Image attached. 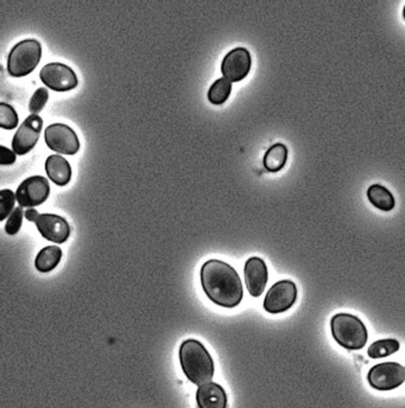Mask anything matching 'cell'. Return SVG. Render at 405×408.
Returning <instances> with one entry per match:
<instances>
[{
  "mask_svg": "<svg viewBox=\"0 0 405 408\" xmlns=\"http://www.w3.org/2000/svg\"><path fill=\"white\" fill-rule=\"evenodd\" d=\"M42 57L37 39H24L12 48L7 58V71L14 78H23L35 71Z\"/></svg>",
  "mask_w": 405,
  "mask_h": 408,
  "instance_id": "obj_4",
  "label": "cell"
},
{
  "mask_svg": "<svg viewBox=\"0 0 405 408\" xmlns=\"http://www.w3.org/2000/svg\"><path fill=\"white\" fill-rule=\"evenodd\" d=\"M180 362L188 380L199 387L213 380V359L204 345L196 340H187L181 345Z\"/></svg>",
  "mask_w": 405,
  "mask_h": 408,
  "instance_id": "obj_2",
  "label": "cell"
},
{
  "mask_svg": "<svg viewBox=\"0 0 405 408\" xmlns=\"http://www.w3.org/2000/svg\"><path fill=\"white\" fill-rule=\"evenodd\" d=\"M46 144L53 151L75 155L80 150V141L74 130L64 123H51L44 132Z\"/></svg>",
  "mask_w": 405,
  "mask_h": 408,
  "instance_id": "obj_6",
  "label": "cell"
},
{
  "mask_svg": "<svg viewBox=\"0 0 405 408\" xmlns=\"http://www.w3.org/2000/svg\"><path fill=\"white\" fill-rule=\"evenodd\" d=\"M331 330L335 342L347 350H360L369 340L363 320L349 313L335 315L331 320Z\"/></svg>",
  "mask_w": 405,
  "mask_h": 408,
  "instance_id": "obj_3",
  "label": "cell"
},
{
  "mask_svg": "<svg viewBox=\"0 0 405 408\" xmlns=\"http://www.w3.org/2000/svg\"><path fill=\"white\" fill-rule=\"evenodd\" d=\"M62 257V250L57 246L44 247L36 257L35 266L39 272L48 273L53 271L60 264Z\"/></svg>",
  "mask_w": 405,
  "mask_h": 408,
  "instance_id": "obj_18",
  "label": "cell"
},
{
  "mask_svg": "<svg viewBox=\"0 0 405 408\" xmlns=\"http://www.w3.org/2000/svg\"><path fill=\"white\" fill-rule=\"evenodd\" d=\"M18 125V114L12 106L0 103V126L5 130H14Z\"/></svg>",
  "mask_w": 405,
  "mask_h": 408,
  "instance_id": "obj_21",
  "label": "cell"
},
{
  "mask_svg": "<svg viewBox=\"0 0 405 408\" xmlns=\"http://www.w3.org/2000/svg\"><path fill=\"white\" fill-rule=\"evenodd\" d=\"M403 18L405 19V6L404 9H403Z\"/></svg>",
  "mask_w": 405,
  "mask_h": 408,
  "instance_id": "obj_27",
  "label": "cell"
},
{
  "mask_svg": "<svg viewBox=\"0 0 405 408\" xmlns=\"http://www.w3.org/2000/svg\"><path fill=\"white\" fill-rule=\"evenodd\" d=\"M204 293L216 305L232 309L243 300V284L239 275L224 261L209 260L201 268Z\"/></svg>",
  "mask_w": 405,
  "mask_h": 408,
  "instance_id": "obj_1",
  "label": "cell"
},
{
  "mask_svg": "<svg viewBox=\"0 0 405 408\" xmlns=\"http://www.w3.org/2000/svg\"><path fill=\"white\" fill-rule=\"evenodd\" d=\"M252 66V57L246 48L238 46L231 50L222 60L221 73L229 82H239L246 78Z\"/></svg>",
  "mask_w": 405,
  "mask_h": 408,
  "instance_id": "obj_10",
  "label": "cell"
},
{
  "mask_svg": "<svg viewBox=\"0 0 405 408\" xmlns=\"http://www.w3.org/2000/svg\"><path fill=\"white\" fill-rule=\"evenodd\" d=\"M49 99V92H48V89L44 88H39L34 93V96H32L31 99H30V102H29V111L31 112V114H39L43 108H44V106H46V101Z\"/></svg>",
  "mask_w": 405,
  "mask_h": 408,
  "instance_id": "obj_22",
  "label": "cell"
},
{
  "mask_svg": "<svg viewBox=\"0 0 405 408\" xmlns=\"http://www.w3.org/2000/svg\"><path fill=\"white\" fill-rule=\"evenodd\" d=\"M43 128V120L39 116L31 114L21 123L12 139V150L16 155H26L35 148Z\"/></svg>",
  "mask_w": 405,
  "mask_h": 408,
  "instance_id": "obj_11",
  "label": "cell"
},
{
  "mask_svg": "<svg viewBox=\"0 0 405 408\" xmlns=\"http://www.w3.org/2000/svg\"><path fill=\"white\" fill-rule=\"evenodd\" d=\"M404 380V367L396 362L379 363L367 374L369 384L377 391H392L399 388Z\"/></svg>",
  "mask_w": 405,
  "mask_h": 408,
  "instance_id": "obj_5",
  "label": "cell"
},
{
  "mask_svg": "<svg viewBox=\"0 0 405 408\" xmlns=\"http://www.w3.org/2000/svg\"><path fill=\"white\" fill-rule=\"evenodd\" d=\"M288 160V148L282 143L272 145L265 153L263 164L269 173H279Z\"/></svg>",
  "mask_w": 405,
  "mask_h": 408,
  "instance_id": "obj_17",
  "label": "cell"
},
{
  "mask_svg": "<svg viewBox=\"0 0 405 408\" xmlns=\"http://www.w3.org/2000/svg\"><path fill=\"white\" fill-rule=\"evenodd\" d=\"M367 198L379 210L391 211L395 209V196L388 188L383 187L381 184H374L367 189Z\"/></svg>",
  "mask_w": 405,
  "mask_h": 408,
  "instance_id": "obj_16",
  "label": "cell"
},
{
  "mask_svg": "<svg viewBox=\"0 0 405 408\" xmlns=\"http://www.w3.org/2000/svg\"><path fill=\"white\" fill-rule=\"evenodd\" d=\"M399 350V342L395 338H388V340H379L370 345L367 349V355L371 359H383L386 356L392 355Z\"/></svg>",
  "mask_w": 405,
  "mask_h": 408,
  "instance_id": "obj_19",
  "label": "cell"
},
{
  "mask_svg": "<svg viewBox=\"0 0 405 408\" xmlns=\"http://www.w3.org/2000/svg\"><path fill=\"white\" fill-rule=\"evenodd\" d=\"M199 408H227V395L220 384L209 382L196 392Z\"/></svg>",
  "mask_w": 405,
  "mask_h": 408,
  "instance_id": "obj_14",
  "label": "cell"
},
{
  "mask_svg": "<svg viewBox=\"0 0 405 408\" xmlns=\"http://www.w3.org/2000/svg\"><path fill=\"white\" fill-rule=\"evenodd\" d=\"M50 194L49 182L42 176H31L21 182L16 198L21 208H34L48 200Z\"/></svg>",
  "mask_w": 405,
  "mask_h": 408,
  "instance_id": "obj_9",
  "label": "cell"
},
{
  "mask_svg": "<svg viewBox=\"0 0 405 408\" xmlns=\"http://www.w3.org/2000/svg\"><path fill=\"white\" fill-rule=\"evenodd\" d=\"M297 300V287L291 280H281L269 290L264 309L269 313H282L293 307Z\"/></svg>",
  "mask_w": 405,
  "mask_h": 408,
  "instance_id": "obj_8",
  "label": "cell"
},
{
  "mask_svg": "<svg viewBox=\"0 0 405 408\" xmlns=\"http://www.w3.org/2000/svg\"><path fill=\"white\" fill-rule=\"evenodd\" d=\"M1 150V164L3 165H11L16 162V153L14 151H11L10 148H7L6 146H1L0 148Z\"/></svg>",
  "mask_w": 405,
  "mask_h": 408,
  "instance_id": "obj_25",
  "label": "cell"
},
{
  "mask_svg": "<svg viewBox=\"0 0 405 408\" xmlns=\"http://www.w3.org/2000/svg\"><path fill=\"white\" fill-rule=\"evenodd\" d=\"M39 78L48 88L56 92H68L78 86V76L69 66L66 64L48 63L42 68Z\"/></svg>",
  "mask_w": 405,
  "mask_h": 408,
  "instance_id": "obj_7",
  "label": "cell"
},
{
  "mask_svg": "<svg viewBox=\"0 0 405 408\" xmlns=\"http://www.w3.org/2000/svg\"><path fill=\"white\" fill-rule=\"evenodd\" d=\"M23 209L21 207H18L11 213L10 218L7 220L6 225H5V230H6L9 235H16L21 227V222H23Z\"/></svg>",
  "mask_w": 405,
  "mask_h": 408,
  "instance_id": "obj_24",
  "label": "cell"
},
{
  "mask_svg": "<svg viewBox=\"0 0 405 408\" xmlns=\"http://www.w3.org/2000/svg\"><path fill=\"white\" fill-rule=\"evenodd\" d=\"M46 173L54 183L64 187L71 182V166L67 159L59 155H51L46 160Z\"/></svg>",
  "mask_w": 405,
  "mask_h": 408,
  "instance_id": "obj_15",
  "label": "cell"
},
{
  "mask_svg": "<svg viewBox=\"0 0 405 408\" xmlns=\"http://www.w3.org/2000/svg\"><path fill=\"white\" fill-rule=\"evenodd\" d=\"M244 275H245L247 291L250 292L251 296L254 298L261 297L266 287L269 278L268 267L264 260L261 257H250L245 262Z\"/></svg>",
  "mask_w": 405,
  "mask_h": 408,
  "instance_id": "obj_13",
  "label": "cell"
},
{
  "mask_svg": "<svg viewBox=\"0 0 405 408\" xmlns=\"http://www.w3.org/2000/svg\"><path fill=\"white\" fill-rule=\"evenodd\" d=\"M35 223L41 235L51 243H64L71 235L69 223L59 215L39 214Z\"/></svg>",
  "mask_w": 405,
  "mask_h": 408,
  "instance_id": "obj_12",
  "label": "cell"
},
{
  "mask_svg": "<svg viewBox=\"0 0 405 408\" xmlns=\"http://www.w3.org/2000/svg\"><path fill=\"white\" fill-rule=\"evenodd\" d=\"M25 218L28 221L35 222L36 218H39V211L36 210V209H28V210L25 211Z\"/></svg>",
  "mask_w": 405,
  "mask_h": 408,
  "instance_id": "obj_26",
  "label": "cell"
},
{
  "mask_svg": "<svg viewBox=\"0 0 405 408\" xmlns=\"http://www.w3.org/2000/svg\"><path fill=\"white\" fill-rule=\"evenodd\" d=\"M231 92H232V82H229L225 78H218L208 91L207 98L213 105H222L227 101Z\"/></svg>",
  "mask_w": 405,
  "mask_h": 408,
  "instance_id": "obj_20",
  "label": "cell"
},
{
  "mask_svg": "<svg viewBox=\"0 0 405 408\" xmlns=\"http://www.w3.org/2000/svg\"><path fill=\"white\" fill-rule=\"evenodd\" d=\"M16 201H17V198L12 191L7 190V189L1 190L0 193V220L1 221L10 215Z\"/></svg>",
  "mask_w": 405,
  "mask_h": 408,
  "instance_id": "obj_23",
  "label": "cell"
}]
</instances>
